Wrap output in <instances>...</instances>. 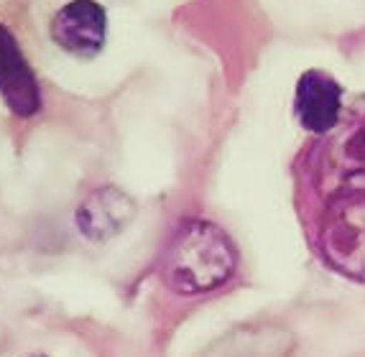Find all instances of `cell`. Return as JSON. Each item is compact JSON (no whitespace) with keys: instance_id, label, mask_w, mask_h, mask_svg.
Listing matches in <instances>:
<instances>
[{"instance_id":"277c9868","label":"cell","mask_w":365,"mask_h":357,"mask_svg":"<svg viewBox=\"0 0 365 357\" xmlns=\"http://www.w3.org/2000/svg\"><path fill=\"white\" fill-rule=\"evenodd\" d=\"M51 38L79 59L98 56L108 38V13L98 0H69L51 19Z\"/></svg>"},{"instance_id":"7a4b0ae2","label":"cell","mask_w":365,"mask_h":357,"mask_svg":"<svg viewBox=\"0 0 365 357\" xmlns=\"http://www.w3.org/2000/svg\"><path fill=\"white\" fill-rule=\"evenodd\" d=\"M319 250L335 271L365 284V176H353L327 194Z\"/></svg>"},{"instance_id":"6da1fadb","label":"cell","mask_w":365,"mask_h":357,"mask_svg":"<svg viewBox=\"0 0 365 357\" xmlns=\"http://www.w3.org/2000/svg\"><path fill=\"white\" fill-rule=\"evenodd\" d=\"M237 253L225 230L205 219L184 222L161 261V279L182 296L207 294L235 273Z\"/></svg>"},{"instance_id":"ba28073f","label":"cell","mask_w":365,"mask_h":357,"mask_svg":"<svg viewBox=\"0 0 365 357\" xmlns=\"http://www.w3.org/2000/svg\"><path fill=\"white\" fill-rule=\"evenodd\" d=\"M36 357H38V355H36Z\"/></svg>"},{"instance_id":"52a82bcc","label":"cell","mask_w":365,"mask_h":357,"mask_svg":"<svg viewBox=\"0 0 365 357\" xmlns=\"http://www.w3.org/2000/svg\"><path fill=\"white\" fill-rule=\"evenodd\" d=\"M135 217V202L118 187H100L77 209V227L87 240L105 242L120 235Z\"/></svg>"},{"instance_id":"3957f363","label":"cell","mask_w":365,"mask_h":357,"mask_svg":"<svg viewBox=\"0 0 365 357\" xmlns=\"http://www.w3.org/2000/svg\"><path fill=\"white\" fill-rule=\"evenodd\" d=\"M353 176H365V97H358L317 145L314 179L324 197Z\"/></svg>"},{"instance_id":"8992f818","label":"cell","mask_w":365,"mask_h":357,"mask_svg":"<svg viewBox=\"0 0 365 357\" xmlns=\"http://www.w3.org/2000/svg\"><path fill=\"white\" fill-rule=\"evenodd\" d=\"M294 110L304 130L314 135L329 133L342 115V87L327 72L309 69L299 77Z\"/></svg>"},{"instance_id":"5b68a950","label":"cell","mask_w":365,"mask_h":357,"mask_svg":"<svg viewBox=\"0 0 365 357\" xmlns=\"http://www.w3.org/2000/svg\"><path fill=\"white\" fill-rule=\"evenodd\" d=\"M0 97L13 115L31 118L41 108L36 74L26 59L19 38L8 26L0 24Z\"/></svg>"}]
</instances>
